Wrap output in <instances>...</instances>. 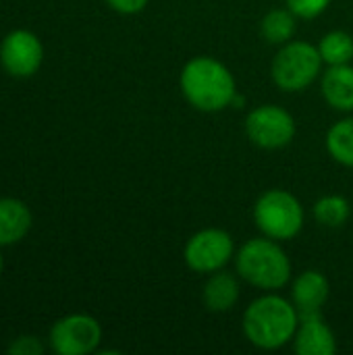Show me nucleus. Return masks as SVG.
Here are the masks:
<instances>
[{"mask_svg": "<svg viewBox=\"0 0 353 355\" xmlns=\"http://www.w3.org/2000/svg\"><path fill=\"white\" fill-rule=\"evenodd\" d=\"M183 98L200 112H221L237 98L233 73L212 56H193L179 75Z\"/></svg>", "mask_w": 353, "mask_h": 355, "instance_id": "obj_1", "label": "nucleus"}, {"mask_svg": "<svg viewBox=\"0 0 353 355\" xmlns=\"http://www.w3.org/2000/svg\"><path fill=\"white\" fill-rule=\"evenodd\" d=\"M300 324V314L291 300L266 291V295L254 300L243 312V335L246 339L266 352H275L293 341Z\"/></svg>", "mask_w": 353, "mask_h": 355, "instance_id": "obj_2", "label": "nucleus"}, {"mask_svg": "<svg viewBox=\"0 0 353 355\" xmlns=\"http://www.w3.org/2000/svg\"><path fill=\"white\" fill-rule=\"evenodd\" d=\"M237 277L262 291H279L291 281V260L277 239L256 237L235 254Z\"/></svg>", "mask_w": 353, "mask_h": 355, "instance_id": "obj_3", "label": "nucleus"}, {"mask_svg": "<svg viewBox=\"0 0 353 355\" xmlns=\"http://www.w3.org/2000/svg\"><path fill=\"white\" fill-rule=\"evenodd\" d=\"M322 64L325 60L318 46L306 40H291L275 54L270 75L279 89L295 94L310 87L322 75Z\"/></svg>", "mask_w": 353, "mask_h": 355, "instance_id": "obj_4", "label": "nucleus"}, {"mask_svg": "<svg viewBox=\"0 0 353 355\" xmlns=\"http://www.w3.org/2000/svg\"><path fill=\"white\" fill-rule=\"evenodd\" d=\"M254 223L262 235L289 241L304 229V206L285 189H268L254 204Z\"/></svg>", "mask_w": 353, "mask_h": 355, "instance_id": "obj_5", "label": "nucleus"}, {"mask_svg": "<svg viewBox=\"0 0 353 355\" xmlns=\"http://www.w3.org/2000/svg\"><path fill=\"white\" fill-rule=\"evenodd\" d=\"M295 131V119L279 104H260L246 116V135L262 150H281L289 146Z\"/></svg>", "mask_w": 353, "mask_h": 355, "instance_id": "obj_6", "label": "nucleus"}, {"mask_svg": "<svg viewBox=\"0 0 353 355\" xmlns=\"http://www.w3.org/2000/svg\"><path fill=\"white\" fill-rule=\"evenodd\" d=\"M235 256V241L225 229H202L193 233L183 250L185 264L200 275L223 270Z\"/></svg>", "mask_w": 353, "mask_h": 355, "instance_id": "obj_7", "label": "nucleus"}, {"mask_svg": "<svg viewBox=\"0 0 353 355\" xmlns=\"http://www.w3.org/2000/svg\"><path fill=\"white\" fill-rule=\"evenodd\" d=\"M102 327L89 314H69L50 329V347L58 355H87L98 352Z\"/></svg>", "mask_w": 353, "mask_h": 355, "instance_id": "obj_8", "label": "nucleus"}, {"mask_svg": "<svg viewBox=\"0 0 353 355\" xmlns=\"http://www.w3.org/2000/svg\"><path fill=\"white\" fill-rule=\"evenodd\" d=\"M44 62V46L40 37L27 29L10 31L0 44V64L2 69L19 79L31 77L40 71Z\"/></svg>", "mask_w": 353, "mask_h": 355, "instance_id": "obj_9", "label": "nucleus"}, {"mask_svg": "<svg viewBox=\"0 0 353 355\" xmlns=\"http://www.w3.org/2000/svg\"><path fill=\"white\" fill-rule=\"evenodd\" d=\"M291 343L298 355H333L337 352L335 333L320 314L300 316V324Z\"/></svg>", "mask_w": 353, "mask_h": 355, "instance_id": "obj_10", "label": "nucleus"}, {"mask_svg": "<svg viewBox=\"0 0 353 355\" xmlns=\"http://www.w3.org/2000/svg\"><path fill=\"white\" fill-rule=\"evenodd\" d=\"M331 295V283L320 270H304L291 285V304L300 316L320 314Z\"/></svg>", "mask_w": 353, "mask_h": 355, "instance_id": "obj_11", "label": "nucleus"}, {"mask_svg": "<svg viewBox=\"0 0 353 355\" xmlns=\"http://www.w3.org/2000/svg\"><path fill=\"white\" fill-rule=\"evenodd\" d=\"M320 89L325 102L339 110L353 112V67L350 64H335L329 67L320 77Z\"/></svg>", "mask_w": 353, "mask_h": 355, "instance_id": "obj_12", "label": "nucleus"}, {"mask_svg": "<svg viewBox=\"0 0 353 355\" xmlns=\"http://www.w3.org/2000/svg\"><path fill=\"white\" fill-rule=\"evenodd\" d=\"M202 302L206 310L214 314H225L233 310V306L239 302V281L235 275L223 270H216L208 275V281L202 289Z\"/></svg>", "mask_w": 353, "mask_h": 355, "instance_id": "obj_13", "label": "nucleus"}, {"mask_svg": "<svg viewBox=\"0 0 353 355\" xmlns=\"http://www.w3.org/2000/svg\"><path fill=\"white\" fill-rule=\"evenodd\" d=\"M31 210L17 198H0V245L19 243L31 229Z\"/></svg>", "mask_w": 353, "mask_h": 355, "instance_id": "obj_14", "label": "nucleus"}, {"mask_svg": "<svg viewBox=\"0 0 353 355\" xmlns=\"http://www.w3.org/2000/svg\"><path fill=\"white\" fill-rule=\"evenodd\" d=\"M298 31V15L291 8H273L260 21V33L268 44L283 46Z\"/></svg>", "mask_w": 353, "mask_h": 355, "instance_id": "obj_15", "label": "nucleus"}, {"mask_svg": "<svg viewBox=\"0 0 353 355\" xmlns=\"http://www.w3.org/2000/svg\"><path fill=\"white\" fill-rule=\"evenodd\" d=\"M314 218L318 220V225L327 227V229H339L343 227L350 216H352V204L347 198L343 196H322L320 200H316L314 208H312Z\"/></svg>", "mask_w": 353, "mask_h": 355, "instance_id": "obj_16", "label": "nucleus"}, {"mask_svg": "<svg viewBox=\"0 0 353 355\" xmlns=\"http://www.w3.org/2000/svg\"><path fill=\"white\" fill-rule=\"evenodd\" d=\"M327 150L335 162L353 168V116L341 119L329 129Z\"/></svg>", "mask_w": 353, "mask_h": 355, "instance_id": "obj_17", "label": "nucleus"}, {"mask_svg": "<svg viewBox=\"0 0 353 355\" xmlns=\"http://www.w3.org/2000/svg\"><path fill=\"white\" fill-rule=\"evenodd\" d=\"M320 56L325 64L335 67V64H350L353 60V35L343 29H333L322 35L318 42Z\"/></svg>", "mask_w": 353, "mask_h": 355, "instance_id": "obj_18", "label": "nucleus"}, {"mask_svg": "<svg viewBox=\"0 0 353 355\" xmlns=\"http://www.w3.org/2000/svg\"><path fill=\"white\" fill-rule=\"evenodd\" d=\"M285 4L298 19H316L331 6V0H285Z\"/></svg>", "mask_w": 353, "mask_h": 355, "instance_id": "obj_19", "label": "nucleus"}, {"mask_svg": "<svg viewBox=\"0 0 353 355\" xmlns=\"http://www.w3.org/2000/svg\"><path fill=\"white\" fill-rule=\"evenodd\" d=\"M6 352L12 355H40L44 354V343H42L37 337L23 335V337H17V339L8 345Z\"/></svg>", "mask_w": 353, "mask_h": 355, "instance_id": "obj_20", "label": "nucleus"}, {"mask_svg": "<svg viewBox=\"0 0 353 355\" xmlns=\"http://www.w3.org/2000/svg\"><path fill=\"white\" fill-rule=\"evenodd\" d=\"M150 0H106V4L121 15H137L148 6Z\"/></svg>", "mask_w": 353, "mask_h": 355, "instance_id": "obj_21", "label": "nucleus"}, {"mask_svg": "<svg viewBox=\"0 0 353 355\" xmlns=\"http://www.w3.org/2000/svg\"><path fill=\"white\" fill-rule=\"evenodd\" d=\"M2 268H4V260H2V254H0V275H2Z\"/></svg>", "mask_w": 353, "mask_h": 355, "instance_id": "obj_22", "label": "nucleus"}]
</instances>
